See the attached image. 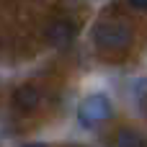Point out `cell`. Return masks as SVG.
I'll return each mask as SVG.
<instances>
[{
    "label": "cell",
    "mask_w": 147,
    "mask_h": 147,
    "mask_svg": "<svg viewBox=\"0 0 147 147\" xmlns=\"http://www.w3.org/2000/svg\"><path fill=\"white\" fill-rule=\"evenodd\" d=\"M93 44L106 52H121L132 44V28L124 21H101L93 26Z\"/></svg>",
    "instance_id": "1"
},
{
    "label": "cell",
    "mask_w": 147,
    "mask_h": 147,
    "mask_svg": "<svg viewBox=\"0 0 147 147\" xmlns=\"http://www.w3.org/2000/svg\"><path fill=\"white\" fill-rule=\"evenodd\" d=\"M111 116H114V106H111L109 96H103V93H93L78 106V119L83 127H96Z\"/></svg>",
    "instance_id": "2"
},
{
    "label": "cell",
    "mask_w": 147,
    "mask_h": 147,
    "mask_svg": "<svg viewBox=\"0 0 147 147\" xmlns=\"http://www.w3.org/2000/svg\"><path fill=\"white\" fill-rule=\"evenodd\" d=\"M75 34H78V28H75V23L67 21V18H54V21H49L47 28H44L47 41H49L52 47H57V49H67V47L72 44Z\"/></svg>",
    "instance_id": "3"
},
{
    "label": "cell",
    "mask_w": 147,
    "mask_h": 147,
    "mask_svg": "<svg viewBox=\"0 0 147 147\" xmlns=\"http://www.w3.org/2000/svg\"><path fill=\"white\" fill-rule=\"evenodd\" d=\"M41 101V93L34 88V85H18L16 93H13V106L23 114H31Z\"/></svg>",
    "instance_id": "4"
},
{
    "label": "cell",
    "mask_w": 147,
    "mask_h": 147,
    "mask_svg": "<svg viewBox=\"0 0 147 147\" xmlns=\"http://www.w3.org/2000/svg\"><path fill=\"white\" fill-rule=\"evenodd\" d=\"M116 147H147V140L140 132H134V129H119Z\"/></svg>",
    "instance_id": "5"
},
{
    "label": "cell",
    "mask_w": 147,
    "mask_h": 147,
    "mask_svg": "<svg viewBox=\"0 0 147 147\" xmlns=\"http://www.w3.org/2000/svg\"><path fill=\"white\" fill-rule=\"evenodd\" d=\"M129 8H132V10H147V3L145 0H132Z\"/></svg>",
    "instance_id": "6"
},
{
    "label": "cell",
    "mask_w": 147,
    "mask_h": 147,
    "mask_svg": "<svg viewBox=\"0 0 147 147\" xmlns=\"http://www.w3.org/2000/svg\"><path fill=\"white\" fill-rule=\"evenodd\" d=\"M23 147H47L44 142H31V145H23Z\"/></svg>",
    "instance_id": "7"
}]
</instances>
